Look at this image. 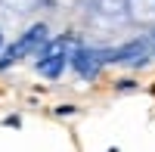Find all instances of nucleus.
<instances>
[{"label":"nucleus","mask_w":155,"mask_h":152,"mask_svg":"<svg viewBox=\"0 0 155 152\" xmlns=\"http://www.w3.org/2000/svg\"><path fill=\"white\" fill-rule=\"evenodd\" d=\"M44 41H47V25H34V28L25 34L19 44H12L6 53H3V59H0V68H6V65H12L16 59L34 53V50H41V47H44Z\"/></svg>","instance_id":"f257e3e1"},{"label":"nucleus","mask_w":155,"mask_h":152,"mask_svg":"<svg viewBox=\"0 0 155 152\" xmlns=\"http://www.w3.org/2000/svg\"><path fill=\"white\" fill-rule=\"evenodd\" d=\"M71 65H74V71L81 74V78H96V71L102 65V56L93 53V50H78L71 56Z\"/></svg>","instance_id":"f03ea898"},{"label":"nucleus","mask_w":155,"mask_h":152,"mask_svg":"<svg viewBox=\"0 0 155 152\" xmlns=\"http://www.w3.org/2000/svg\"><path fill=\"white\" fill-rule=\"evenodd\" d=\"M0 47H3V34H0Z\"/></svg>","instance_id":"7ed1b4c3"}]
</instances>
